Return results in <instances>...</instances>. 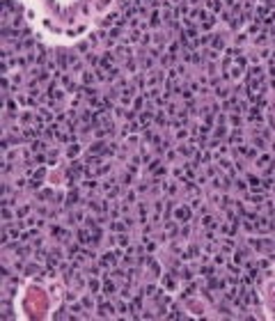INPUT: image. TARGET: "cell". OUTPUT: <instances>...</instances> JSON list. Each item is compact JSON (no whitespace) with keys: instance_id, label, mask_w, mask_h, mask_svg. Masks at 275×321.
Instances as JSON below:
<instances>
[{"instance_id":"1","label":"cell","mask_w":275,"mask_h":321,"mask_svg":"<svg viewBox=\"0 0 275 321\" xmlns=\"http://www.w3.org/2000/svg\"><path fill=\"white\" fill-rule=\"evenodd\" d=\"M115 257H119V252H117V255H112V252L103 255V259H101V266H112V264H115Z\"/></svg>"},{"instance_id":"9","label":"cell","mask_w":275,"mask_h":321,"mask_svg":"<svg viewBox=\"0 0 275 321\" xmlns=\"http://www.w3.org/2000/svg\"><path fill=\"white\" fill-rule=\"evenodd\" d=\"M35 135H39L37 129H25V138H35Z\"/></svg>"},{"instance_id":"12","label":"cell","mask_w":275,"mask_h":321,"mask_svg":"<svg viewBox=\"0 0 275 321\" xmlns=\"http://www.w3.org/2000/svg\"><path fill=\"white\" fill-rule=\"evenodd\" d=\"M30 149H32V151H39V149H44V145H42V142H32Z\"/></svg>"},{"instance_id":"8","label":"cell","mask_w":275,"mask_h":321,"mask_svg":"<svg viewBox=\"0 0 275 321\" xmlns=\"http://www.w3.org/2000/svg\"><path fill=\"white\" fill-rule=\"evenodd\" d=\"M140 119H142V124H149L151 122V113H140Z\"/></svg>"},{"instance_id":"6","label":"cell","mask_w":275,"mask_h":321,"mask_svg":"<svg viewBox=\"0 0 275 321\" xmlns=\"http://www.w3.org/2000/svg\"><path fill=\"white\" fill-rule=\"evenodd\" d=\"M206 7H209V9H213V12H220V5L216 2V0H209V2H206Z\"/></svg>"},{"instance_id":"15","label":"cell","mask_w":275,"mask_h":321,"mask_svg":"<svg viewBox=\"0 0 275 321\" xmlns=\"http://www.w3.org/2000/svg\"><path fill=\"white\" fill-rule=\"evenodd\" d=\"M133 108H135V110H140V108H142V99H135V103H133Z\"/></svg>"},{"instance_id":"14","label":"cell","mask_w":275,"mask_h":321,"mask_svg":"<svg viewBox=\"0 0 275 321\" xmlns=\"http://www.w3.org/2000/svg\"><path fill=\"white\" fill-rule=\"evenodd\" d=\"M151 25H158V12H154V14H151Z\"/></svg>"},{"instance_id":"2","label":"cell","mask_w":275,"mask_h":321,"mask_svg":"<svg viewBox=\"0 0 275 321\" xmlns=\"http://www.w3.org/2000/svg\"><path fill=\"white\" fill-rule=\"evenodd\" d=\"M110 312H112V307H110L108 303H101V305H99V314H101V316H108Z\"/></svg>"},{"instance_id":"7","label":"cell","mask_w":275,"mask_h":321,"mask_svg":"<svg viewBox=\"0 0 275 321\" xmlns=\"http://www.w3.org/2000/svg\"><path fill=\"white\" fill-rule=\"evenodd\" d=\"M241 154L250 156V158H254V149H250V147H241Z\"/></svg>"},{"instance_id":"11","label":"cell","mask_w":275,"mask_h":321,"mask_svg":"<svg viewBox=\"0 0 275 321\" xmlns=\"http://www.w3.org/2000/svg\"><path fill=\"white\" fill-rule=\"evenodd\" d=\"M117 243H119V245H126V243H129V238L122 234V236H117Z\"/></svg>"},{"instance_id":"4","label":"cell","mask_w":275,"mask_h":321,"mask_svg":"<svg viewBox=\"0 0 275 321\" xmlns=\"http://www.w3.org/2000/svg\"><path fill=\"white\" fill-rule=\"evenodd\" d=\"M92 151H94V154H99V151L103 154V151H106V145H103V142H96V145H92Z\"/></svg>"},{"instance_id":"13","label":"cell","mask_w":275,"mask_h":321,"mask_svg":"<svg viewBox=\"0 0 275 321\" xmlns=\"http://www.w3.org/2000/svg\"><path fill=\"white\" fill-rule=\"evenodd\" d=\"M78 154V145H71L69 147V156H76Z\"/></svg>"},{"instance_id":"5","label":"cell","mask_w":275,"mask_h":321,"mask_svg":"<svg viewBox=\"0 0 275 321\" xmlns=\"http://www.w3.org/2000/svg\"><path fill=\"white\" fill-rule=\"evenodd\" d=\"M176 218H181V220H186V218H188V209H176Z\"/></svg>"},{"instance_id":"10","label":"cell","mask_w":275,"mask_h":321,"mask_svg":"<svg viewBox=\"0 0 275 321\" xmlns=\"http://www.w3.org/2000/svg\"><path fill=\"white\" fill-rule=\"evenodd\" d=\"M213 46H216V48H223V35H218L216 39H213Z\"/></svg>"},{"instance_id":"3","label":"cell","mask_w":275,"mask_h":321,"mask_svg":"<svg viewBox=\"0 0 275 321\" xmlns=\"http://www.w3.org/2000/svg\"><path fill=\"white\" fill-rule=\"evenodd\" d=\"M87 241H89L87 229H80V232H78V243H87Z\"/></svg>"}]
</instances>
